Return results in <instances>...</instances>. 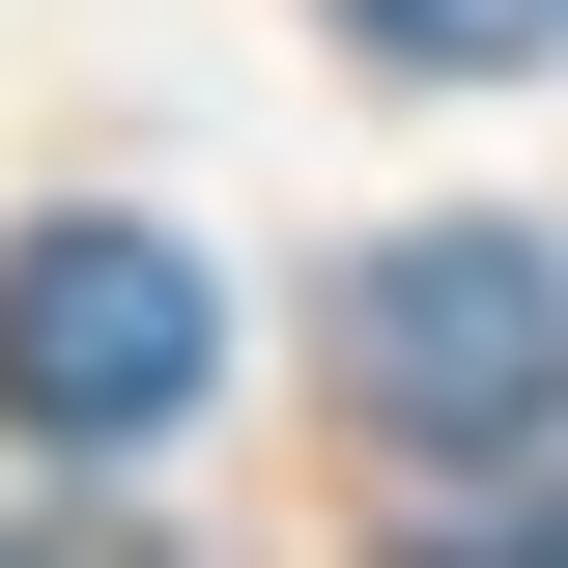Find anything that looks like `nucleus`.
<instances>
[{"label": "nucleus", "mask_w": 568, "mask_h": 568, "mask_svg": "<svg viewBox=\"0 0 568 568\" xmlns=\"http://www.w3.org/2000/svg\"><path fill=\"white\" fill-rule=\"evenodd\" d=\"M342 398L398 426V455H540L568 426V256L540 227H398V256L342 284Z\"/></svg>", "instance_id": "1"}, {"label": "nucleus", "mask_w": 568, "mask_h": 568, "mask_svg": "<svg viewBox=\"0 0 568 568\" xmlns=\"http://www.w3.org/2000/svg\"><path fill=\"white\" fill-rule=\"evenodd\" d=\"M227 313L171 227H29L0 256V426H58V455H142V426H200Z\"/></svg>", "instance_id": "2"}, {"label": "nucleus", "mask_w": 568, "mask_h": 568, "mask_svg": "<svg viewBox=\"0 0 568 568\" xmlns=\"http://www.w3.org/2000/svg\"><path fill=\"white\" fill-rule=\"evenodd\" d=\"M398 568H568V455H426Z\"/></svg>", "instance_id": "3"}, {"label": "nucleus", "mask_w": 568, "mask_h": 568, "mask_svg": "<svg viewBox=\"0 0 568 568\" xmlns=\"http://www.w3.org/2000/svg\"><path fill=\"white\" fill-rule=\"evenodd\" d=\"M342 29H369V58H398V85H484V58H540L568 0H342Z\"/></svg>", "instance_id": "4"}]
</instances>
